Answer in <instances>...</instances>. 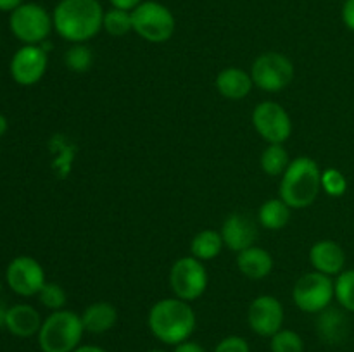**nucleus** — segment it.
<instances>
[{"label":"nucleus","mask_w":354,"mask_h":352,"mask_svg":"<svg viewBox=\"0 0 354 352\" xmlns=\"http://www.w3.org/2000/svg\"><path fill=\"white\" fill-rule=\"evenodd\" d=\"M213 352H251V347L244 337L230 335V337H225L223 340L218 342Z\"/></svg>","instance_id":"30"},{"label":"nucleus","mask_w":354,"mask_h":352,"mask_svg":"<svg viewBox=\"0 0 354 352\" xmlns=\"http://www.w3.org/2000/svg\"><path fill=\"white\" fill-rule=\"evenodd\" d=\"M249 328L256 335L272 338L283 326V306L277 297L259 295L249 304L248 309Z\"/></svg>","instance_id":"13"},{"label":"nucleus","mask_w":354,"mask_h":352,"mask_svg":"<svg viewBox=\"0 0 354 352\" xmlns=\"http://www.w3.org/2000/svg\"><path fill=\"white\" fill-rule=\"evenodd\" d=\"M83 328L92 335H102L113 330L114 324L118 323V311L113 304L109 302H93L83 311L82 314Z\"/></svg>","instance_id":"20"},{"label":"nucleus","mask_w":354,"mask_h":352,"mask_svg":"<svg viewBox=\"0 0 354 352\" xmlns=\"http://www.w3.org/2000/svg\"><path fill=\"white\" fill-rule=\"evenodd\" d=\"M9 28L14 37L24 45H41L47 41L54 21L48 10L40 3L26 2L10 12Z\"/></svg>","instance_id":"6"},{"label":"nucleus","mask_w":354,"mask_h":352,"mask_svg":"<svg viewBox=\"0 0 354 352\" xmlns=\"http://www.w3.org/2000/svg\"><path fill=\"white\" fill-rule=\"evenodd\" d=\"M214 85H216L220 95L225 97V99L242 100L251 93L254 83H252L251 72L244 71L241 68H227L220 71Z\"/></svg>","instance_id":"18"},{"label":"nucleus","mask_w":354,"mask_h":352,"mask_svg":"<svg viewBox=\"0 0 354 352\" xmlns=\"http://www.w3.org/2000/svg\"><path fill=\"white\" fill-rule=\"evenodd\" d=\"M237 268L248 278L263 280L273 271V257L268 251L252 245V247L239 252Z\"/></svg>","instance_id":"19"},{"label":"nucleus","mask_w":354,"mask_h":352,"mask_svg":"<svg viewBox=\"0 0 354 352\" xmlns=\"http://www.w3.org/2000/svg\"><path fill=\"white\" fill-rule=\"evenodd\" d=\"M7 130H9V121H7V117L0 113V138L7 133Z\"/></svg>","instance_id":"36"},{"label":"nucleus","mask_w":354,"mask_h":352,"mask_svg":"<svg viewBox=\"0 0 354 352\" xmlns=\"http://www.w3.org/2000/svg\"><path fill=\"white\" fill-rule=\"evenodd\" d=\"M342 21L348 30L354 31V0H346L342 6Z\"/></svg>","instance_id":"31"},{"label":"nucleus","mask_w":354,"mask_h":352,"mask_svg":"<svg viewBox=\"0 0 354 352\" xmlns=\"http://www.w3.org/2000/svg\"><path fill=\"white\" fill-rule=\"evenodd\" d=\"M173 352H206V349H204L199 342H194L189 338V340L175 345V351Z\"/></svg>","instance_id":"32"},{"label":"nucleus","mask_w":354,"mask_h":352,"mask_svg":"<svg viewBox=\"0 0 354 352\" xmlns=\"http://www.w3.org/2000/svg\"><path fill=\"white\" fill-rule=\"evenodd\" d=\"M147 352H165V351H159V349H154V351H147Z\"/></svg>","instance_id":"37"},{"label":"nucleus","mask_w":354,"mask_h":352,"mask_svg":"<svg viewBox=\"0 0 354 352\" xmlns=\"http://www.w3.org/2000/svg\"><path fill=\"white\" fill-rule=\"evenodd\" d=\"M310 262L315 271L324 273L327 276H337L344 271V248L334 240H320L311 245Z\"/></svg>","instance_id":"15"},{"label":"nucleus","mask_w":354,"mask_h":352,"mask_svg":"<svg viewBox=\"0 0 354 352\" xmlns=\"http://www.w3.org/2000/svg\"><path fill=\"white\" fill-rule=\"evenodd\" d=\"M64 64L75 72H86L93 64L92 50L85 43H73V47L64 54Z\"/></svg>","instance_id":"27"},{"label":"nucleus","mask_w":354,"mask_h":352,"mask_svg":"<svg viewBox=\"0 0 354 352\" xmlns=\"http://www.w3.org/2000/svg\"><path fill=\"white\" fill-rule=\"evenodd\" d=\"M251 78L254 86L265 92H280L292 81L294 66L290 59L280 52H266L252 62Z\"/></svg>","instance_id":"9"},{"label":"nucleus","mask_w":354,"mask_h":352,"mask_svg":"<svg viewBox=\"0 0 354 352\" xmlns=\"http://www.w3.org/2000/svg\"><path fill=\"white\" fill-rule=\"evenodd\" d=\"M322 190L330 197H342L348 190V179L339 169H325L322 171Z\"/></svg>","instance_id":"29"},{"label":"nucleus","mask_w":354,"mask_h":352,"mask_svg":"<svg viewBox=\"0 0 354 352\" xmlns=\"http://www.w3.org/2000/svg\"><path fill=\"white\" fill-rule=\"evenodd\" d=\"M335 297L334 282L330 276L324 273H306L301 276L292 289V300L303 313L318 314L330 307L332 299Z\"/></svg>","instance_id":"7"},{"label":"nucleus","mask_w":354,"mask_h":352,"mask_svg":"<svg viewBox=\"0 0 354 352\" xmlns=\"http://www.w3.org/2000/svg\"><path fill=\"white\" fill-rule=\"evenodd\" d=\"M23 3V0H0V10H7V12H12L16 7H19Z\"/></svg>","instance_id":"34"},{"label":"nucleus","mask_w":354,"mask_h":352,"mask_svg":"<svg viewBox=\"0 0 354 352\" xmlns=\"http://www.w3.org/2000/svg\"><path fill=\"white\" fill-rule=\"evenodd\" d=\"M220 233L225 247L239 254L254 245L256 238H258V228L248 214L234 213L225 219Z\"/></svg>","instance_id":"14"},{"label":"nucleus","mask_w":354,"mask_h":352,"mask_svg":"<svg viewBox=\"0 0 354 352\" xmlns=\"http://www.w3.org/2000/svg\"><path fill=\"white\" fill-rule=\"evenodd\" d=\"M47 50L41 45H23L10 59V76L21 86H33L47 71Z\"/></svg>","instance_id":"12"},{"label":"nucleus","mask_w":354,"mask_h":352,"mask_svg":"<svg viewBox=\"0 0 354 352\" xmlns=\"http://www.w3.org/2000/svg\"><path fill=\"white\" fill-rule=\"evenodd\" d=\"M207 271L203 261L194 255L180 257L169 269V285L173 293L185 302L199 299L207 289Z\"/></svg>","instance_id":"8"},{"label":"nucleus","mask_w":354,"mask_h":352,"mask_svg":"<svg viewBox=\"0 0 354 352\" xmlns=\"http://www.w3.org/2000/svg\"><path fill=\"white\" fill-rule=\"evenodd\" d=\"M252 124L259 137L268 144H283L292 133V121L289 113L273 100H265L254 107Z\"/></svg>","instance_id":"10"},{"label":"nucleus","mask_w":354,"mask_h":352,"mask_svg":"<svg viewBox=\"0 0 354 352\" xmlns=\"http://www.w3.org/2000/svg\"><path fill=\"white\" fill-rule=\"evenodd\" d=\"M38 299L44 304L47 309L50 311H61L64 309L66 300H68V295H66V290L62 289L59 283L47 282L44 285V289L38 293Z\"/></svg>","instance_id":"28"},{"label":"nucleus","mask_w":354,"mask_h":352,"mask_svg":"<svg viewBox=\"0 0 354 352\" xmlns=\"http://www.w3.org/2000/svg\"><path fill=\"white\" fill-rule=\"evenodd\" d=\"M322 192V171L311 157H296L282 175L280 199L290 209H304L317 200Z\"/></svg>","instance_id":"3"},{"label":"nucleus","mask_w":354,"mask_h":352,"mask_svg":"<svg viewBox=\"0 0 354 352\" xmlns=\"http://www.w3.org/2000/svg\"><path fill=\"white\" fill-rule=\"evenodd\" d=\"M272 352H304V340L297 331L282 328L270 338Z\"/></svg>","instance_id":"26"},{"label":"nucleus","mask_w":354,"mask_h":352,"mask_svg":"<svg viewBox=\"0 0 354 352\" xmlns=\"http://www.w3.org/2000/svg\"><path fill=\"white\" fill-rule=\"evenodd\" d=\"M111 3H113V7H116V9H123V10H133L135 7L140 6L142 0H109Z\"/></svg>","instance_id":"33"},{"label":"nucleus","mask_w":354,"mask_h":352,"mask_svg":"<svg viewBox=\"0 0 354 352\" xmlns=\"http://www.w3.org/2000/svg\"><path fill=\"white\" fill-rule=\"evenodd\" d=\"M133 31L151 43H165L175 33V16L156 0H147L131 10Z\"/></svg>","instance_id":"5"},{"label":"nucleus","mask_w":354,"mask_h":352,"mask_svg":"<svg viewBox=\"0 0 354 352\" xmlns=\"http://www.w3.org/2000/svg\"><path fill=\"white\" fill-rule=\"evenodd\" d=\"M225 247L221 233L216 230H203L190 242V252L199 261H213Z\"/></svg>","instance_id":"22"},{"label":"nucleus","mask_w":354,"mask_h":352,"mask_svg":"<svg viewBox=\"0 0 354 352\" xmlns=\"http://www.w3.org/2000/svg\"><path fill=\"white\" fill-rule=\"evenodd\" d=\"M261 169L268 176H282L289 168L290 157L283 144H268L261 154Z\"/></svg>","instance_id":"23"},{"label":"nucleus","mask_w":354,"mask_h":352,"mask_svg":"<svg viewBox=\"0 0 354 352\" xmlns=\"http://www.w3.org/2000/svg\"><path fill=\"white\" fill-rule=\"evenodd\" d=\"M54 30L71 43H85L102 30L104 9L99 0H61L55 6Z\"/></svg>","instance_id":"1"},{"label":"nucleus","mask_w":354,"mask_h":352,"mask_svg":"<svg viewBox=\"0 0 354 352\" xmlns=\"http://www.w3.org/2000/svg\"><path fill=\"white\" fill-rule=\"evenodd\" d=\"M102 30H106L107 33L113 35V37H123V35H128L130 31H133L131 12L130 10H123V9H116V7H113L111 10L104 12Z\"/></svg>","instance_id":"24"},{"label":"nucleus","mask_w":354,"mask_h":352,"mask_svg":"<svg viewBox=\"0 0 354 352\" xmlns=\"http://www.w3.org/2000/svg\"><path fill=\"white\" fill-rule=\"evenodd\" d=\"M75 352H107L106 349L99 347V345H80Z\"/></svg>","instance_id":"35"},{"label":"nucleus","mask_w":354,"mask_h":352,"mask_svg":"<svg viewBox=\"0 0 354 352\" xmlns=\"http://www.w3.org/2000/svg\"><path fill=\"white\" fill-rule=\"evenodd\" d=\"M41 320L40 313L30 304H16L10 306L6 313V324L3 326L19 338H30L33 335H38L40 331Z\"/></svg>","instance_id":"16"},{"label":"nucleus","mask_w":354,"mask_h":352,"mask_svg":"<svg viewBox=\"0 0 354 352\" xmlns=\"http://www.w3.org/2000/svg\"><path fill=\"white\" fill-rule=\"evenodd\" d=\"M147 324L151 333L159 342L166 345H178L192 337L197 317L190 302L171 297L158 300L151 307Z\"/></svg>","instance_id":"2"},{"label":"nucleus","mask_w":354,"mask_h":352,"mask_svg":"<svg viewBox=\"0 0 354 352\" xmlns=\"http://www.w3.org/2000/svg\"><path fill=\"white\" fill-rule=\"evenodd\" d=\"M317 333L325 344H342L349 335V320L344 311L337 307H327L318 313Z\"/></svg>","instance_id":"17"},{"label":"nucleus","mask_w":354,"mask_h":352,"mask_svg":"<svg viewBox=\"0 0 354 352\" xmlns=\"http://www.w3.org/2000/svg\"><path fill=\"white\" fill-rule=\"evenodd\" d=\"M335 299L348 313H354V269H346L334 282Z\"/></svg>","instance_id":"25"},{"label":"nucleus","mask_w":354,"mask_h":352,"mask_svg":"<svg viewBox=\"0 0 354 352\" xmlns=\"http://www.w3.org/2000/svg\"><path fill=\"white\" fill-rule=\"evenodd\" d=\"M83 321L75 311H52L38 331V345L41 352H75L82 345Z\"/></svg>","instance_id":"4"},{"label":"nucleus","mask_w":354,"mask_h":352,"mask_svg":"<svg viewBox=\"0 0 354 352\" xmlns=\"http://www.w3.org/2000/svg\"><path fill=\"white\" fill-rule=\"evenodd\" d=\"M6 282L14 293L21 297H33L44 289L45 271L40 262L31 255H17L9 262Z\"/></svg>","instance_id":"11"},{"label":"nucleus","mask_w":354,"mask_h":352,"mask_svg":"<svg viewBox=\"0 0 354 352\" xmlns=\"http://www.w3.org/2000/svg\"><path fill=\"white\" fill-rule=\"evenodd\" d=\"M258 221L266 230H282L290 221V207L282 199H268L258 211Z\"/></svg>","instance_id":"21"}]
</instances>
